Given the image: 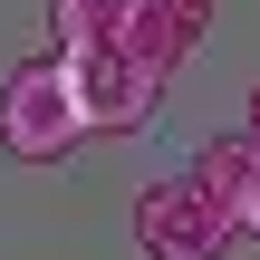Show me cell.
Listing matches in <instances>:
<instances>
[{
    "instance_id": "277c9868",
    "label": "cell",
    "mask_w": 260,
    "mask_h": 260,
    "mask_svg": "<svg viewBox=\"0 0 260 260\" xmlns=\"http://www.w3.org/2000/svg\"><path fill=\"white\" fill-rule=\"evenodd\" d=\"M212 10H222V0H135L125 48H135V58H154V68L174 77V68H183V58L212 39Z\"/></svg>"
},
{
    "instance_id": "8992f818",
    "label": "cell",
    "mask_w": 260,
    "mask_h": 260,
    "mask_svg": "<svg viewBox=\"0 0 260 260\" xmlns=\"http://www.w3.org/2000/svg\"><path fill=\"white\" fill-rule=\"evenodd\" d=\"M193 174H203V193H212V203L232 212V203L251 193V174H260V135L241 125V135H222V145H203V164H193Z\"/></svg>"
},
{
    "instance_id": "3957f363",
    "label": "cell",
    "mask_w": 260,
    "mask_h": 260,
    "mask_svg": "<svg viewBox=\"0 0 260 260\" xmlns=\"http://www.w3.org/2000/svg\"><path fill=\"white\" fill-rule=\"evenodd\" d=\"M232 232L241 222L203 193V174H164V183L135 193V251L145 260H222Z\"/></svg>"
},
{
    "instance_id": "ba28073f",
    "label": "cell",
    "mask_w": 260,
    "mask_h": 260,
    "mask_svg": "<svg viewBox=\"0 0 260 260\" xmlns=\"http://www.w3.org/2000/svg\"><path fill=\"white\" fill-rule=\"evenodd\" d=\"M251 135H260V87H251Z\"/></svg>"
},
{
    "instance_id": "7a4b0ae2",
    "label": "cell",
    "mask_w": 260,
    "mask_h": 260,
    "mask_svg": "<svg viewBox=\"0 0 260 260\" xmlns=\"http://www.w3.org/2000/svg\"><path fill=\"white\" fill-rule=\"evenodd\" d=\"M58 58H68V87H77L87 135H145V125H154V106H164V68H154V58H135L125 39H106V48H58Z\"/></svg>"
},
{
    "instance_id": "52a82bcc",
    "label": "cell",
    "mask_w": 260,
    "mask_h": 260,
    "mask_svg": "<svg viewBox=\"0 0 260 260\" xmlns=\"http://www.w3.org/2000/svg\"><path fill=\"white\" fill-rule=\"evenodd\" d=\"M232 222H241V232H260V174H251V193L232 203Z\"/></svg>"
},
{
    "instance_id": "6da1fadb",
    "label": "cell",
    "mask_w": 260,
    "mask_h": 260,
    "mask_svg": "<svg viewBox=\"0 0 260 260\" xmlns=\"http://www.w3.org/2000/svg\"><path fill=\"white\" fill-rule=\"evenodd\" d=\"M77 145H87V116H77L68 58H19L0 77V154L10 164H58Z\"/></svg>"
},
{
    "instance_id": "5b68a950",
    "label": "cell",
    "mask_w": 260,
    "mask_h": 260,
    "mask_svg": "<svg viewBox=\"0 0 260 260\" xmlns=\"http://www.w3.org/2000/svg\"><path fill=\"white\" fill-rule=\"evenodd\" d=\"M48 29H58V48H106L135 29V0H48Z\"/></svg>"
}]
</instances>
